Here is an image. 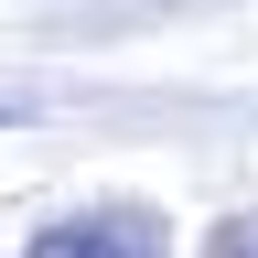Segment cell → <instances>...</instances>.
I'll return each instance as SVG.
<instances>
[{"mask_svg": "<svg viewBox=\"0 0 258 258\" xmlns=\"http://www.w3.org/2000/svg\"><path fill=\"white\" fill-rule=\"evenodd\" d=\"M161 247H172V226L151 205H86V215H54L22 258H161Z\"/></svg>", "mask_w": 258, "mask_h": 258, "instance_id": "obj_1", "label": "cell"}, {"mask_svg": "<svg viewBox=\"0 0 258 258\" xmlns=\"http://www.w3.org/2000/svg\"><path fill=\"white\" fill-rule=\"evenodd\" d=\"M215 258H258V226H226V237H215Z\"/></svg>", "mask_w": 258, "mask_h": 258, "instance_id": "obj_2", "label": "cell"}]
</instances>
